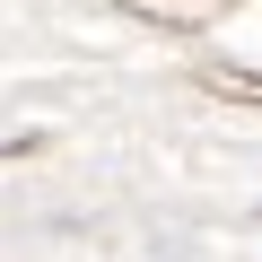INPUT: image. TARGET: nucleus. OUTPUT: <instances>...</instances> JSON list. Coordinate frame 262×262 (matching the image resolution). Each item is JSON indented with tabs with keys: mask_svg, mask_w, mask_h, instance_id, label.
Here are the masks:
<instances>
[{
	"mask_svg": "<svg viewBox=\"0 0 262 262\" xmlns=\"http://www.w3.org/2000/svg\"><path fill=\"white\" fill-rule=\"evenodd\" d=\"M114 9L149 18V27H166V35H201V27H219L227 9H245V0H114Z\"/></svg>",
	"mask_w": 262,
	"mask_h": 262,
	"instance_id": "obj_1",
	"label": "nucleus"
},
{
	"mask_svg": "<svg viewBox=\"0 0 262 262\" xmlns=\"http://www.w3.org/2000/svg\"><path fill=\"white\" fill-rule=\"evenodd\" d=\"M201 88L236 96V105H262V70H236V61H201Z\"/></svg>",
	"mask_w": 262,
	"mask_h": 262,
	"instance_id": "obj_2",
	"label": "nucleus"
},
{
	"mask_svg": "<svg viewBox=\"0 0 262 262\" xmlns=\"http://www.w3.org/2000/svg\"><path fill=\"white\" fill-rule=\"evenodd\" d=\"M35 149V131H18V140H0V158H27Z\"/></svg>",
	"mask_w": 262,
	"mask_h": 262,
	"instance_id": "obj_3",
	"label": "nucleus"
}]
</instances>
